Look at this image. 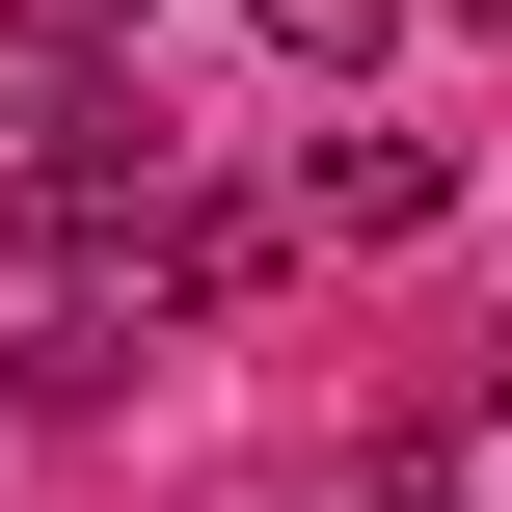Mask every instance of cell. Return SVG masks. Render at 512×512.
Masks as SVG:
<instances>
[{
  "label": "cell",
  "mask_w": 512,
  "mask_h": 512,
  "mask_svg": "<svg viewBox=\"0 0 512 512\" xmlns=\"http://www.w3.org/2000/svg\"><path fill=\"white\" fill-rule=\"evenodd\" d=\"M378 512H512V378L405 405V432H378Z\"/></svg>",
  "instance_id": "3957f363"
},
{
  "label": "cell",
  "mask_w": 512,
  "mask_h": 512,
  "mask_svg": "<svg viewBox=\"0 0 512 512\" xmlns=\"http://www.w3.org/2000/svg\"><path fill=\"white\" fill-rule=\"evenodd\" d=\"M108 378H135V297L54 270V297H27V432H108Z\"/></svg>",
  "instance_id": "5b68a950"
},
{
  "label": "cell",
  "mask_w": 512,
  "mask_h": 512,
  "mask_svg": "<svg viewBox=\"0 0 512 512\" xmlns=\"http://www.w3.org/2000/svg\"><path fill=\"white\" fill-rule=\"evenodd\" d=\"M270 270H297V216H243V189H162V270H135V297H162V324H216V297H270Z\"/></svg>",
  "instance_id": "277c9868"
},
{
  "label": "cell",
  "mask_w": 512,
  "mask_h": 512,
  "mask_svg": "<svg viewBox=\"0 0 512 512\" xmlns=\"http://www.w3.org/2000/svg\"><path fill=\"white\" fill-rule=\"evenodd\" d=\"M486 378H512V324H486Z\"/></svg>",
  "instance_id": "ba28073f"
},
{
  "label": "cell",
  "mask_w": 512,
  "mask_h": 512,
  "mask_svg": "<svg viewBox=\"0 0 512 512\" xmlns=\"http://www.w3.org/2000/svg\"><path fill=\"white\" fill-rule=\"evenodd\" d=\"M243 27H270V81H324V108H351V81L405 54V0H243Z\"/></svg>",
  "instance_id": "8992f818"
},
{
  "label": "cell",
  "mask_w": 512,
  "mask_h": 512,
  "mask_svg": "<svg viewBox=\"0 0 512 512\" xmlns=\"http://www.w3.org/2000/svg\"><path fill=\"white\" fill-rule=\"evenodd\" d=\"M162 108L108 81V54H27V162H0V216H27V270H162Z\"/></svg>",
  "instance_id": "6da1fadb"
},
{
  "label": "cell",
  "mask_w": 512,
  "mask_h": 512,
  "mask_svg": "<svg viewBox=\"0 0 512 512\" xmlns=\"http://www.w3.org/2000/svg\"><path fill=\"white\" fill-rule=\"evenodd\" d=\"M0 27H27V54H135L162 0H0Z\"/></svg>",
  "instance_id": "52a82bcc"
},
{
  "label": "cell",
  "mask_w": 512,
  "mask_h": 512,
  "mask_svg": "<svg viewBox=\"0 0 512 512\" xmlns=\"http://www.w3.org/2000/svg\"><path fill=\"white\" fill-rule=\"evenodd\" d=\"M432 135H297V243H432Z\"/></svg>",
  "instance_id": "7a4b0ae2"
}]
</instances>
